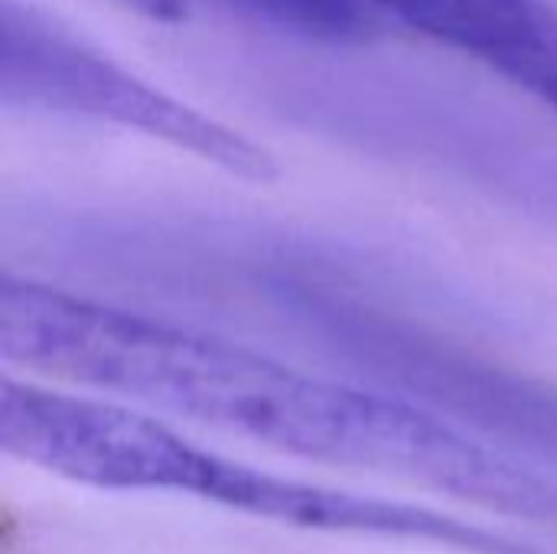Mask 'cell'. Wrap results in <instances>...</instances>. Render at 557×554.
Listing matches in <instances>:
<instances>
[{"mask_svg": "<svg viewBox=\"0 0 557 554\" xmlns=\"http://www.w3.org/2000/svg\"><path fill=\"white\" fill-rule=\"evenodd\" d=\"M0 444L75 483L196 496L284 526H297L307 503L304 480L228 460L153 415L16 379L0 385Z\"/></svg>", "mask_w": 557, "mask_h": 554, "instance_id": "cell-2", "label": "cell"}, {"mask_svg": "<svg viewBox=\"0 0 557 554\" xmlns=\"http://www.w3.org/2000/svg\"><path fill=\"white\" fill-rule=\"evenodd\" d=\"M522 72L525 75H519L516 88L529 91L532 98H539L542 104L557 111V23L548 29V36L542 39V49H535V56L529 59Z\"/></svg>", "mask_w": 557, "mask_h": 554, "instance_id": "cell-6", "label": "cell"}, {"mask_svg": "<svg viewBox=\"0 0 557 554\" xmlns=\"http://www.w3.org/2000/svg\"><path fill=\"white\" fill-rule=\"evenodd\" d=\"M382 16L516 82L557 20L545 0H369Z\"/></svg>", "mask_w": 557, "mask_h": 554, "instance_id": "cell-4", "label": "cell"}, {"mask_svg": "<svg viewBox=\"0 0 557 554\" xmlns=\"http://www.w3.org/2000/svg\"><path fill=\"white\" fill-rule=\"evenodd\" d=\"M23 65L3 62V82L26 78L29 101H49L72 111H91L114 118L127 127H140L153 137H166L245 180H271L277 173L274 157L245 140L238 131L222 127L212 118L189 111L186 104L153 91L150 85L114 69L98 52H85L72 39L46 33L26 20Z\"/></svg>", "mask_w": 557, "mask_h": 554, "instance_id": "cell-3", "label": "cell"}, {"mask_svg": "<svg viewBox=\"0 0 557 554\" xmlns=\"http://www.w3.org/2000/svg\"><path fill=\"white\" fill-rule=\"evenodd\" d=\"M124 3L157 20H186L199 10H222L317 39L366 36L369 29H375L382 16L369 0H124Z\"/></svg>", "mask_w": 557, "mask_h": 554, "instance_id": "cell-5", "label": "cell"}, {"mask_svg": "<svg viewBox=\"0 0 557 554\" xmlns=\"http://www.w3.org/2000/svg\"><path fill=\"white\" fill-rule=\"evenodd\" d=\"M0 353L23 369L281 454L405 480L509 516L557 513L548 480L424 408L10 274L0 281Z\"/></svg>", "mask_w": 557, "mask_h": 554, "instance_id": "cell-1", "label": "cell"}]
</instances>
